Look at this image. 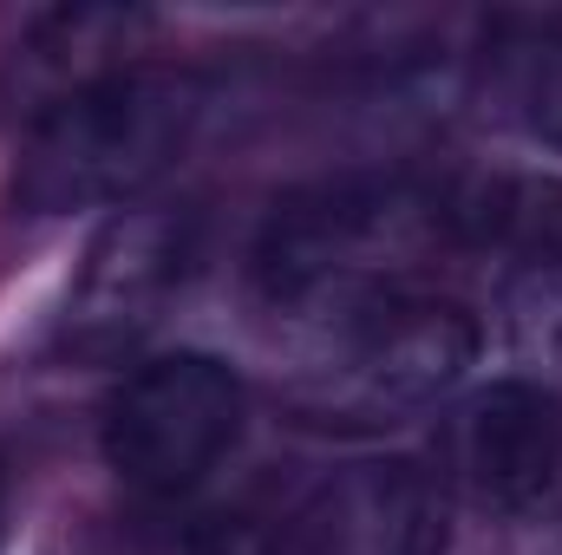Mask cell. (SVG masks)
Wrapping results in <instances>:
<instances>
[{"label":"cell","instance_id":"1","mask_svg":"<svg viewBox=\"0 0 562 555\" xmlns=\"http://www.w3.org/2000/svg\"><path fill=\"white\" fill-rule=\"evenodd\" d=\"M471 209L419 177H340L276 203L256 236V287L294 327L347 301L406 294L458 242Z\"/></svg>","mask_w":562,"mask_h":555},{"label":"cell","instance_id":"2","mask_svg":"<svg viewBox=\"0 0 562 555\" xmlns=\"http://www.w3.org/2000/svg\"><path fill=\"white\" fill-rule=\"evenodd\" d=\"M477 360V320L445 294H373L294 327L288 412L321 431H393L458 393Z\"/></svg>","mask_w":562,"mask_h":555},{"label":"cell","instance_id":"3","mask_svg":"<svg viewBox=\"0 0 562 555\" xmlns=\"http://www.w3.org/2000/svg\"><path fill=\"white\" fill-rule=\"evenodd\" d=\"M203 79L183 66L132 59L112 79L86 86L40 125H26V150L13 170V203L26 216H79L105 203L144 196L196 132Z\"/></svg>","mask_w":562,"mask_h":555},{"label":"cell","instance_id":"4","mask_svg":"<svg viewBox=\"0 0 562 555\" xmlns=\"http://www.w3.org/2000/svg\"><path fill=\"white\" fill-rule=\"evenodd\" d=\"M243 380L216 353H157L105 399V464L150 503L190 497L243 438Z\"/></svg>","mask_w":562,"mask_h":555},{"label":"cell","instance_id":"5","mask_svg":"<svg viewBox=\"0 0 562 555\" xmlns=\"http://www.w3.org/2000/svg\"><path fill=\"white\" fill-rule=\"evenodd\" d=\"M190 262H196V216L190 209H170V203L119 209L92 236L79 275L66 287L59 347L72 360H119V353H132L164 320V307L177 301Z\"/></svg>","mask_w":562,"mask_h":555},{"label":"cell","instance_id":"6","mask_svg":"<svg viewBox=\"0 0 562 555\" xmlns=\"http://www.w3.org/2000/svg\"><path fill=\"white\" fill-rule=\"evenodd\" d=\"M557 477H562V406L543 386L510 380V386H491V393L464 399L445 418L438 484H445V497H464L491 523L543 510L557 497Z\"/></svg>","mask_w":562,"mask_h":555},{"label":"cell","instance_id":"7","mask_svg":"<svg viewBox=\"0 0 562 555\" xmlns=\"http://www.w3.org/2000/svg\"><path fill=\"white\" fill-rule=\"evenodd\" d=\"M451 497L413 457H367L307 490L288 517V555H445Z\"/></svg>","mask_w":562,"mask_h":555},{"label":"cell","instance_id":"8","mask_svg":"<svg viewBox=\"0 0 562 555\" xmlns=\"http://www.w3.org/2000/svg\"><path fill=\"white\" fill-rule=\"evenodd\" d=\"M144 33H150V13L138 7H59L33 20V33H20V46L0 66V112L40 125L86 86L132 66Z\"/></svg>","mask_w":562,"mask_h":555},{"label":"cell","instance_id":"9","mask_svg":"<svg viewBox=\"0 0 562 555\" xmlns=\"http://www.w3.org/2000/svg\"><path fill=\"white\" fill-rule=\"evenodd\" d=\"M524 125L562 150V13L530 20V46H524Z\"/></svg>","mask_w":562,"mask_h":555},{"label":"cell","instance_id":"10","mask_svg":"<svg viewBox=\"0 0 562 555\" xmlns=\"http://www.w3.org/2000/svg\"><path fill=\"white\" fill-rule=\"evenodd\" d=\"M477 555H562V510H524V517H497Z\"/></svg>","mask_w":562,"mask_h":555},{"label":"cell","instance_id":"11","mask_svg":"<svg viewBox=\"0 0 562 555\" xmlns=\"http://www.w3.org/2000/svg\"><path fill=\"white\" fill-rule=\"evenodd\" d=\"M524 216H530V229L543 236V249H550V256L562 262V190H543V196H530V209H524Z\"/></svg>","mask_w":562,"mask_h":555},{"label":"cell","instance_id":"12","mask_svg":"<svg viewBox=\"0 0 562 555\" xmlns=\"http://www.w3.org/2000/svg\"><path fill=\"white\" fill-rule=\"evenodd\" d=\"M7 517H13V477H7V457H0V550H7Z\"/></svg>","mask_w":562,"mask_h":555}]
</instances>
